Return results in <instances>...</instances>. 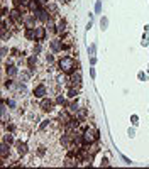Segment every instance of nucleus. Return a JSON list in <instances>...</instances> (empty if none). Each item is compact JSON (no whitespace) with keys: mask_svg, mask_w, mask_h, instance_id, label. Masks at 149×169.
<instances>
[{"mask_svg":"<svg viewBox=\"0 0 149 169\" xmlns=\"http://www.w3.org/2000/svg\"><path fill=\"white\" fill-rule=\"evenodd\" d=\"M74 68H78V63L74 61L73 57L64 56L61 61H59V69H61L63 73H73Z\"/></svg>","mask_w":149,"mask_h":169,"instance_id":"obj_1","label":"nucleus"},{"mask_svg":"<svg viewBox=\"0 0 149 169\" xmlns=\"http://www.w3.org/2000/svg\"><path fill=\"white\" fill-rule=\"evenodd\" d=\"M97 139H98V130L97 129H93V127L85 129V132H83V144H93V142H97Z\"/></svg>","mask_w":149,"mask_h":169,"instance_id":"obj_2","label":"nucleus"},{"mask_svg":"<svg viewBox=\"0 0 149 169\" xmlns=\"http://www.w3.org/2000/svg\"><path fill=\"white\" fill-rule=\"evenodd\" d=\"M49 12H46V10H42V9H39L37 12H34V15H36L37 20H41V22H48L49 20V15H48Z\"/></svg>","mask_w":149,"mask_h":169,"instance_id":"obj_3","label":"nucleus"},{"mask_svg":"<svg viewBox=\"0 0 149 169\" xmlns=\"http://www.w3.org/2000/svg\"><path fill=\"white\" fill-rule=\"evenodd\" d=\"M22 20L26 22L27 27H34V25H36V15H34V14H27V15H24Z\"/></svg>","mask_w":149,"mask_h":169,"instance_id":"obj_4","label":"nucleus"},{"mask_svg":"<svg viewBox=\"0 0 149 169\" xmlns=\"http://www.w3.org/2000/svg\"><path fill=\"white\" fill-rule=\"evenodd\" d=\"M53 107H54V103H53L51 100H48V98H44V100L41 102V108H42L44 112H51Z\"/></svg>","mask_w":149,"mask_h":169,"instance_id":"obj_5","label":"nucleus"},{"mask_svg":"<svg viewBox=\"0 0 149 169\" xmlns=\"http://www.w3.org/2000/svg\"><path fill=\"white\" fill-rule=\"evenodd\" d=\"M9 14H10V20H12V22H15V24H19V22L22 20V15H20L19 9H14V10H10Z\"/></svg>","mask_w":149,"mask_h":169,"instance_id":"obj_6","label":"nucleus"},{"mask_svg":"<svg viewBox=\"0 0 149 169\" xmlns=\"http://www.w3.org/2000/svg\"><path fill=\"white\" fill-rule=\"evenodd\" d=\"M34 95H36L37 98H44V95H46V86H44V85H37L36 90H34Z\"/></svg>","mask_w":149,"mask_h":169,"instance_id":"obj_7","label":"nucleus"},{"mask_svg":"<svg viewBox=\"0 0 149 169\" xmlns=\"http://www.w3.org/2000/svg\"><path fill=\"white\" fill-rule=\"evenodd\" d=\"M59 120H61L64 125H68V124H70L73 118L70 117V112H61V113H59Z\"/></svg>","mask_w":149,"mask_h":169,"instance_id":"obj_8","label":"nucleus"},{"mask_svg":"<svg viewBox=\"0 0 149 169\" xmlns=\"http://www.w3.org/2000/svg\"><path fill=\"white\" fill-rule=\"evenodd\" d=\"M46 37V29L44 27H36V41H42Z\"/></svg>","mask_w":149,"mask_h":169,"instance_id":"obj_9","label":"nucleus"},{"mask_svg":"<svg viewBox=\"0 0 149 169\" xmlns=\"http://www.w3.org/2000/svg\"><path fill=\"white\" fill-rule=\"evenodd\" d=\"M51 49H53L54 53H58V51H61V49H63V46H61V41H59V39L51 41Z\"/></svg>","mask_w":149,"mask_h":169,"instance_id":"obj_10","label":"nucleus"},{"mask_svg":"<svg viewBox=\"0 0 149 169\" xmlns=\"http://www.w3.org/2000/svg\"><path fill=\"white\" fill-rule=\"evenodd\" d=\"M26 37L36 39V27H27V29H26Z\"/></svg>","mask_w":149,"mask_h":169,"instance_id":"obj_11","label":"nucleus"},{"mask_svg":"<svg viewBox=\"0 0 149 169\" xmlns=\"http://www.w3.org/2000/svg\"><path fill=\"white\" fill-rule=\"evenodd\" d=\"M0 156H2L3 159L9 156V144H5V142H3V144L0 146Z\"/></svg>","mask_w":149,"mask_h":169,"instance_id":"obj_12","label":"nucleus"},{"mask_svg":"<svg viewBox=\"0 0 149 169\" xmlns=\"http://www.w3.org/2000/svg\"><path fill=\"white\" fill-rule=\"evenodd\" d=\"M71 81H73V86H80V83H81V73L78 71L76 75L71 76Z\"/></svg>","mask_w":149,"mask_h":169,"instance_id":"obj_13","label":"nucleus"},{"mask_svg":"<svg viewBox=\"0 0 149 169\" xmlns=\"http://www.w3.org/2000/svg\"><path fill=\"white\" fill-rule=\"evenodd\" d=\"M17 152L20 156H24V154L27 152V146H26L24 142H17Z\"/></svg>","mask_w":149,"mask_h":169,"instance_id":"obj_14","label":"nucleus"},{"mask_svg":"<svg viewBox=\"0 0 149 169\" xmlns=\"http://www.w3.org/2000/svg\"><path fill=\"white\" fill-rule=\"evenodd\" d=\"M7 75L10 76V78L15 76L17 75V68H15V66H7Z\"/></svg>","mask_w":149,"mask_h":169,"instance_id":"obj_15","label":"nucleus"},{"mask_svg":"<svg viewBox=\"0 0 149 169\" xmlns=\"http://www.w3.org/2000/svg\"><path fill=\"white\" fill-rule=\"evenodd\" d=\"M64 29H66V22H64V20H61V22L58 24V32H59V34H63V32H64Z\"/></svg>","mask_w":149,"mask_h":169,"instance_id":"obj_16","label":"nucleus"},{"mask_svg":"<svg viewBox=\"0 0 149 169\" xmlns=\"http://www.w3.org/2000/svg\"><path fill=\"white\" fill-rule=\"evenodd\" d=\"M76 95H78V90H76V86H71V88L68 90V96H70V98H74Z\"/></svg>","mask_w":149,"mask_h":169,"instance_id":"obj_17","label":"nucleus"},{"mask_svg":"<svg viewBox=\"0 0 149 169\" xmlns=\"http://www.w3.org/2000/svg\"><path fill=\"white\" fill-rule=\"evenodd\" d=\"M0 110H2V120H5L7 118V103H2Z\"/></svg>","mask_w":149,"mask_h":169,"instance_id":"obj_18","label":"nucleus"},{"mask_svg":"<svg viewBox=\"0 0 149 169\" xmlns=\"http://www.w3.org/2000/svg\"><path fill=\"white\" fill-rule=\"evenodd\" d=\"M48 12H51V14H56V12H58V7H56L54 3H48Z\"/></svg>","mask_w":149,"mask_h":169,"instance_id":"obj_19","label":"nucleus"},{"mask_svg":"<svg viewBox=\"0 0 149 169\" xmlns=\"http://www.w3.org/2000/svg\"><path fill=\"white\" fill-rule=\"evenodd\" d=\"M3 142H5V144H9V146H10V144H12V142H14V137H12V135H10V134H7V135H5V137H3Z\"/></svg>","mask_w":149,"mask_h":169,"instance_id":"obj_20","label":"nucleus"},{"mask_svg":"<svg viewBox=\"0 0 149 169\" xmlns=\"http://www.w3.org/2000/svg\"><path fill=\"white\" fill-rule=\"evenodd\" d=\"M68 112H70V113H74V112H78V103H71V105L68 107Z\"/></svg>","mask_w":149,"mask_h":169,"instance_id":"obj_21","label":"nucleus"},{"mask_svg":"<svg viewBox=\"0 0 149 169\" xmlns=\"http://www.w3.org/2000/svg\"><path fill=\"white\" fill-rule=\"evenodd\" d=\"M100 25H102V29L105 31V29H107V25H109V19H107V17H102V20H100Z\"/></svg>","mask_w":149,"mask_h":169,"instance_id":"obj_22","label":"nucleus"},{"mask_svg":"<svg viewBox=\"0 0 149 169\" xmlns=\"http://www.w3.org/2000/svg\"><path fill=\"white\" fill-rule=\"evenodd\" d=\"M95 12H97V14H100V12H102V2H100V0L95 3Z\"/></svg>","mask_w":149,"mask_h":169,"instance_id":"obj_23","label":"nucleus"},{"mask_svg":"<svg viewBox=\"0 0 149 169\" xmlns=\"http://www.w3.org/2000/svg\"><path fill=\"white\" fill-rule=\"evenodd\" d=\"M95 51H97V46L92 44V46L88 47V54H90V56H95Z\"/></svg>","mask_w":149,"mask_h":169,"instance_id":"obj_24","label":"nucleus"},{"mask_svg":"<svg viewBox=\"0 0 149 169\" xmlns=\"http://www.w3.org/2000/svg\"><path fill=\"white\" fill-rule=\"evenodd\" d=\"M29 76H31V71H29V73H20V79H22V81H27Z\"/></svg>","mask_w":149,"mask_h":169,"instance_id":"obj_25","label":"nucleus"},{"mask_svg":"<svg viewBox=\"0 0 149 169\" xmlns=\"http://www.w3.org/2000/svg\"><path fill=\"white\" fill-rule=\"evenodd\" d=\"M58 83H66V76L59 75V76H58Z\"/></svg>","mask_w":149,"mask_h":169,"instance_id":"obj_26","label":"nucleus"},{"mask_svg":"<svg viewBox=\"0 0 149 169\" xmlns=\"http://www.w3.org/2000/svg\"><path fill=\"white\" fill-rule=\"evenodd\" d=\"M5 103H7V107H10V108H14V107H15V102H14V100H7Z\"/></svg>","mask_w":149,"mask_h":169,"instance_id":"obj_27","label":"nucleus"},{"mask_svg":"<svg viewBox=\"0 0 149 169\" xmlns=\"http://www.w3.org/2000/svg\"><path fill=\"white\" fill-rule=\"evenodd\" d=\"M48 125H49V120H42V124H41V130H44Z\"/></svg>","mask_w":149,"mask_h":169,"instance_id":"obj_28","label":"nucleus"},{"mask_svg":"<svg viewBox=\"0 0 149 169\" xmlns=\"http://www.w3.org/2000/svg\"><path fill=\"white\" fill-rule=\"evenodd\" d=\"M56 103H59V105H63V103H64V98H63V96L59 95V96L56 98Z\"/></svg>","mask_w":149,"mask_h":169,"instance_id":"obj_29","label":"nucleus"},{"mask_svg":"<svg viewBox=\"0 0 149 169\" xmlns=\"http://www.w3.org/2000/svg\"><path fill=\"white\" fill-rule=\"evenodd\" d=\"M48 27H49V29H51V31H53V29H54V22H53V20H51V19L48 20Z\"/></svg>","mask_w":149,"mask_h":169,"instance_id":"obj_30","label":"nucleus"},{"mask_svg":"<svg viewBox=\"0 0 149 169\" xmlns=\"http://www.w3.org/2000/svg\"><path fill=\"white\" fill-rule=\"evenodd\" d=\"M46 59H48V63H53V61H54L53 54H48V56H46Z\"/></svg>","mask_w":149,"mask_h":169,"instance_id":"obj_31","label":"nucleus"},{"mask_svg":"<svg viewBox=\"0 0 149 169\" xmlns=\"http://www.w3.org/2000/svg\"><path fill=\"white\" fill-rule=\"evenodd\" d=\"M7 53H9V49L3 46V47H2V56H7Z\"/></svg>","mask_w":149,"mask_h":169,"instance_id":"obj_32","label":"nucleus"},{"mask_svg":"<svg viewBox=\"0 0 149 169\" xmlns=\"http://www.w3.org/2000/svg\"><path fill=\"white\" fill-rule=\"evenodd\" d=\"M37 2L41 3V7H42V5H48V3H49V0H37Z\"/></svg>","mask_w":149,"mask_h":169,"instance_id":"obj_33","label":"nucleus"},{"mask_svg":"<svg viewBox=\"0 0 149 169\" xmlns=\"http://www.w3.org/2000/svg\"><path fill=\"white\" fill-rule=\"evenodd\" d=\"M132 124L137 125V115H132Z\"/></svg>","mask_w":149,"mask_h":169,"instance_id":"obj_34","label":"nucleus"},{"mask_svg":"<svg viewBox=\"0 0 149 169\" xmlns=\"http://www.w3.org/2000/svg\"><path fill=\"white\" fill-rule=\"evenodd\" d=\"M34 53H41V44H37L36 47H34Z\"/></svg>","mask_w":149,"mask_h":169,"instance_id":"obj_35","label":"nucleus"},{"mask_svg":"<svg viewBox=\"0 0 149 169\" xmlns=\"http://www.w3.org/2000/svg\"><path fill=\"white\" fill-rule=\"evenodd\" d=\"M90 63H92V64H95V63H97V57H95V56H90Z\"/></svg>","mask_w":149,"mask_h":169,"instance_id":"obj_36","label":"nucleus"},{"mask_svg":"<svg viewBox=\"0 0 149 169\" xmlns=\"http://www.w3.org/2000/svg\"><path fill=\"white\" fill-rule=\"evenodd\" d=\"M102 166H109V161L107 159H102Z\"/></svg>","mask_w":149,"mask_h":169,"instance_id":"obj_37","label":"nucleus"},{"mask_svg":"<svg viewBox=\"0 0 149 169\" xmlns=\"http://www.w3.org/2000/svg\"><path fill=\"white\" fill-rule=\"evenodd\" d=\"M37 154H39V156H44V147H41V149H39V152H37Z\"/></svg>","mask_w":149,"mask_h":169,"instance_id":"obj_38","label":"nucleus"},{"mask_svg":"<svg viewBox=\"0 0 149 169\" xmlns=\"http://www.w3.org/2000/svg\"><path fill=\"white\" fill-rule=\"evenodd\" d=\"M20 2H22V5H29V2H31V0H20Z\"/></svg>","mask_w":149,"mask_h":169,"instance_id":"obj_39","label":"nucleus"},{"mask_svg":"<svg viewBox=\"0 0 149 169\" xmlns=\"http://www.w3.org/2000/svg\"><path fill=\"white\" fill-rule=\"evenodd\" d=\"M90 75H92V78H95V69L93 68H90Z\"/></svg>","mask_w":149,"mask_h":169,"instance_id":"obj_40","label":"nucleus"},{"mask_svg":"<svg viewBox=\"0 0 149 169\" xmlns=\"http://www.w3.org/2000/svg\"><path fill=\"white\" fill-rule=\"evenodd\" d=\"M61 2H70V0H61Z\"/></svg>","mask_w":149,"mask_h":169,"instance_id":"obj_41","label":"nucleus"}]
</instances>
